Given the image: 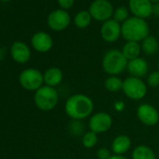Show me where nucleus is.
I'll return each mask as SVG.
<instances>
[{"label": "nucleus", "instance_id": "obj_19", "mask_svg": "<svg viewBox=\"0 0 159 159\" xmlns=\"http://www.w3.org/2000/svg\"><path fill=\"white\" fill-rule=\"evenodd\" d=\"M132 159H156L154 151L147 145H138L131 153Z\"/></svg>", "mask_w": 159, "mask_h": 159}, {"label": "nucleus", "instance_id": "obj_28", "mask_svg": "<svg viewBox=\"0 0 159 159\" xmlns=\"http://www.w3.org/2000/svg\"><path fill=\"white\" fill-rule=\"evenodd\" d=\"M152 14H153L155 16H159V3L152 4Z\"/></svg>", "mask_w": 159, "mask_h": 159}, {"label": "nucleus", "instance_id": "obj_29", "mask_svg": "<svg viewBox=\"0 0 159 159\" xmlns=\"http://www.w3.org/2000/svg\"><path fill=\"white\" fill-rule=\"evenodd\" d=\"M110 159H128L127 157H125V155H117V154H113Z\"/></svg>", "mask_w": 159, "mask_h": 159}, {"label": "nucleus", "instance_id": "obj_4", "mask_svg": "<svg viewBox=\"0 0 159 159\" xmlns=\"http://www.w3.org/2000/svg\"><path fill=\"white\" fill-rule=\"evenodd\" d=\"M36 106L44 111L53 110L59 100V95L54 87L43 85L36 91L34 97Z\"/></svg>", "mask_w": 159, "mask_h": 159}, {"label": "nucleus", "instance_id": "obj_20", "mask_svg": "<svg viewBox=\"0 0 159 159\" xmlns=\"http://www.w3.org/2000/svg\"><path fill=\"white\" fill-rule=\"evenodd\" d=\"M141 51L146 55H153L158 52L159 49V43L157 39L154 36L149 35L146 39H144L141 41Z\"/></svg>", "mask_w": 159, "mask_h": 159}, {"label": "nucleus", "instance_id": "obj_18", "mask_svg": "<svg viewBox=\"0 0 159 159\" xmlns=\"http://www.w3.org/2000/svg\"><path fill=\"white\" fill-rule=\"evenodd\" d=\"M141 46L139 42L135 41H127L122 49V52L124 56L127 59V61L136 59L139 57L141 53Z\"/></svg>", "mask_w": 159, "mask_h": 159}, {"label": "nucleus", "instance_id": "obj_2", "mask_svg": "<svg viewBox=\"0 0 159 159\" xmlns=\"http://www.w3.org/2000/svg\"><path fill=\"white\" fill-rule=\"evenodd\" d=\"M122 37L126 41L139 42L146 39L150 34L148 23L144 19L130 17L121 25Z\"/></svg>", "mask_w": 159, "mask_h": 159}, {"label": "nucleus", "instance_id": "obj_16", "mask_svg": "<svg viewBox=\"0 0 159 159\" xmlns=\"http://www.w3.org/2000/svg\"><path fill=\"white\" fill-rule=\"evenodd\" d=\"M132 146V141L131 139L125 135V134H121L116 136L111 145V150L113 154L117 155H125Z\"/></svg>", "mask_w": 159, "mask_h": 159}, {"label": "nucleus", "instance_id": "obj_30", "mask_svg": "<svg viewBox=\"0 0 159 159\" xmlns=\"http://www.w3.org/2000/svg\"><path fill=\"white\" fill-rule=\"evenodd\" d=\"M150 1L152 2V3H159V0H150Z\"/></svg>", "mask_w": 159, "mask_h": 159}, {"label": "nucleus", "instance_id": "obj_23", "mask_svg": "<svg viewBox=\"0 0 159 159\" xmlns=\"http://www.w3.org/2000/svg\"><path fill=\"white\" fill-rule=\"evenodd\" d=\"M98 142V135L91 130L85 132L82 137L83 146L86 149H92L97 146Z\"/></svg>", "mask_w": 159, "mask_h": 159}, {"label": "nucleus", "instance_id": "obj_9", "mask_svg": "<svg viewBox=\"0 0 159 159\" xmlns=\"http://www.w3.org/2000/svg\"><path fill=\"white\" fill-rule=\"evenodd\" d=\"M137 117L146 126H154L159 123V111L149 103H142L138 107Z\"/></svg>", "mask_w": 159, "mask_h": 159}, {"label": "nucleus", "instance_id": "obj_25", "mask_svg": "<svg viewBox=\"0 0 159 159\" xmlns=\"http://www.w3.org/2000/svg\"><path fill=\"white\" fill-rule=\"evenodd\" d=\"M147 85L152 88L159 86V71H152L147 75Z\"/></svg>", "mask_w": 159, "mask_h": 159}, {"label": "nucleus", "instance_id": "obj_8", "mask_svg": "<svg viewBox=\"0 0 159 159\" xmlns=\"http://www.w3.org/2000/svg\"><path fill=\"white\" fill-rule=\"evenodd\" d=\"M92 18L98 22H106L113 16V7L108 0H95L89 7Z\"/></svg>", "mask_w": 159, "mask_h": 159}, {"label": "nucleus", "instance_id": "obj_21", "mask_svg": "<svg viewBox=\"0 0 159 159\" xmlns=\"http://www.w3.org/2000/svg\"><path fill=\"white\" fill-rule=\"evenodd\" d=\"M124 80L119 76H109L104 81V87L110 93H118L122 91Z\"/></svg>", "mask_w": 159, "mask_h": 159}, {"label": "nucleus", "instance_id": "obj_14", "mask_svg": "<svg viewBox=\"0 0 159 159\" xmlns=\"http://www.w3.org/2000/svg\"><path fill=\"white\" fill-rule=\"evenodd\" d=\"M31 44L36 51L39 52H47L52 49L53 41L52 37L48 33L40 31L36 33L32 37Z\"/></svg>", "mask_w": 159, "mask_h": 159}, {"label": "nucleus", "instance_id": "obj_27", "mask_svg": "<svg viewBox=\"0 0 159 159\" xmlns=\"http://www.w3.org/2000/svg\"><path fill=\"white\" fill-rule=\"evenodd\" d=\"M59 6L63 9V10H68L70 9L74 3H75V0H57Z\"/></svg>", "mask_w": 159, "mask_h": 159}, {"label": "nucleus", "instance_id": "obj_31", "mask_svg": "<svg viewBox=\"0 0 159 159\" xmlns=\"http://www.w3.org/2000/svg\"><path fill=\"white\" fill-rule=\"evenodd\" d=\"M157 66H158V71H159V61H158V64H157Z\"/></svg>", "mask_w": 159, "mask_h": 159}, {"label": "nucleus", "instance_id": "obj_22", "mask_svg": "<svg viewBox=\"0 0 159 159\" xmlns=\"http://www.w3.org/2000/svg\"><path fill=\"white\" fill-rule=\"evenodd\" d=\"M92 19L93 18L89 11H81L76 14L74 18V24L79 29H85L90 25Z\"/></svg>", "mask_w": 159, "mask_h": 159}, {"label": "nucleus", "instance_id": "obj_10", "mask_svg": "<svg viewBox=\"0 0 159 159\" xmlns=\"http://www.w3.org/2000/svg\"><path fill=\"white\" fill-rule=\"evenodd\" d=\"M47 23L53 31H63L69 25L70 16L65 10H56L49 14Z\"/></svg>", "mask_w": 159, "mask_h": 159}, {"label": "nucleus", "instance_id": "obj_26", "mask_svg": "<svg viewBox=\"0 0 159 159\" xmlns=\"http://www.w3.org/2000/svg\"><path fill=\"white\" fill-rule=\"evenodd\" d=\"M113 155L111 149L106 147H101L97 152V156L98 159H110Z\"/></svg>", "mask_w": 159, "mask_h": 159}, {"label": "nucleus", "instance_id": "obj_5", "mask_svg": "<svg viewBox=\"0 0 159 159\" xmlns=\"http://www.w3.org/2000/svg\"><path fill=\"white\" fill-rule=\"evenodd\" d=\"M122 91L127 98L139 101L147 95L148 85L142 79L129 76L124 80Z\"/></svg>", "mask_w": 159, "mask_h": 159}, {"label": "nucleus", "instance_id": "obj_24", "mask_svg": "<svg viewBox=\"0 0 159 159\" xmlns=\"http://www.w3.org/2000/svg\"><path fill=\"white\" fill-rule=\"evenodd\" d=\"M128 13V10L125 7H119L113 12V20H115L119 24H123L129 18Z\"/></svg>", "mask_w": 159, "mask_h": 159}, {"label": "nucleus", "instance_id": "obj_1", "mask_svg": "<svg viewBox=\"0 0 159 159\" xmlns=\"http://www.w3.org/2000/svg\"><path fill=\"white\" fill-rule=\"evenodd\" d=\"M95 109L94 101L84 94H74L65 103V112L73 121H83L90 118Z\"/></svg>", "mask_w": 159, "mask_h": 159}, {"label": "nucleus", "instance_id": "obj_7", "mask_svg": "<svg viewBox=\"0 0 159 159\" xmlns=\"http://www.w3.org/2000/svg\"><path fill=\"white\" fill-rule=\"evenodd\" d=\"M113 124L112 117L110 113L105 111H98L93 113L88 121L89 130L98 134L105 133L109 131Z\"/></svg>", "mask_w": 159, "mask_h": 159}, {"label": "nucleus", "instance_id": "obj_12", "mask_svg": "<svg viewBox=\"0 0 159 159\" xmlns=\"http://www.w3.org/2000/svg\"><path fill=\"white\" fill-rule=\"evenodd\" d=\"M128 6L135 17L146 19L152 15V4L150 0H129Z\"/></svg>", "mask_w": 159, "mask_h": 159}, {"label": "nucleus", "instance_id": "obj_32", "mask_svg": "<svg viewBox=\"0 0 159 159\" xmlns=\"http://www.w3.org/2000/svg\"><path fill=\"white\" fill-rule=\"evenodd\" d=\"M1 1H9V0H1Z\"/></svg>", "mask_w": 159, "mask_h": 159}, {"label": "nucleus", "instance_id": "obj_15", "mask_svg": "<svg viewBox=\"0 0 159 159\" xmlns=\"http://www.w3.org/2000/svg\"><path fill=\"white\" fill-rule=\"evenodd\" d=\"M11 52L14 61L20 64H25L28 62L31 57L30 49L25 43L22 41H15L11 45Z\"/></svg>", "mask_w": 159, "mask_h": 159}, {"label": "nucleus", "instance_id": "obj_6", "mask_svg": "<svg viewBox=\"0 0 159 159\" xmlns=\"http://www.w3.org/2000/svg\"><path fill=\"white\" fill-rule=\"evenodd\" d=\"M19 81L25 89L28 91H37L43 86L44 78L39 70L36 68H27L21 73Z\"/></svg>", "mask_w": 159, "mask_h": 159}, {"label": "nucleus", "instance_id": "obj_17", "mask_svg": "<svg viewBox=\"0 0 159 159\" xmlns=\"http://www.w3.org/2000/svg\"><path fill=\"white\" fill-rule=\"evenodd\" d=\"M43 78H44V84L46 85L51 87H55L62 83L64 74L59 67L53 66L48 68L45 71V73L43 74Z\"/></svg>", "mask_w": 159, "mask_h": 159}, {"label": "nucleus", "instance_id": "obj_11", "mask_svg": "<svg viewBox=\"0 0 159 159\" xmlns=\"http://www.w3.org/2000/svg\"><path fill=\"white\" fill-rule=\"evenodd\" d=\"M100 34L104 41L109 43L115 42L122 36L121 25L113 19L108 20L103 23L100 29Z\"/></svg>", "mask_w": 159, "mask_h": 159}, {"label": "nucleus", "instance_id": "obj_3", "mask_svg": "<svg viewBox=\"0 0 159 159\" xmlns=\"http://www.w3.org/2000/svg\"><path fill=\"white\" fill-rule=\"evenodd\" d=\"M128 61L122 51L111 49L105 52L102 58V69L109 76H118L126 70Z\"/></svg>", "mask_w": 159, "mask_h": 159}, {"label": "nucleus", "instance_id": "obj_13", "mask_svg": "<svg viewBox=\"0 0 159 159\" xmlns=\"http://www.w3.org/2000/svg\"><path fill=\"white\" fill-rule=\"evenodd\" d=\"M126 70L131 77L142 79L143 77L148 75L149 65L144 58L138 57L136 59L128 61Z\"/></svg>", "mask_w": 159, "mask_h": 159}]
</instances>
